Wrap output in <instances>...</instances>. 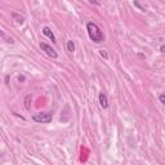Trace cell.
<instances>
[{
    "label": "cell",
    "instance_id": "1",
    "mask_svg": "<svg viewBox=\"0 0 165 165\" xmlns=\"http://www.w3.org/2000/svg\"><path fill=\"white\" fill-rule=\"evenodd\" d=\"M86 31H88V35H89L90 40L100 44L105 40V35L103 32L101 31L100 26H98L97 23H94V22H88L86 23Z\"/></svg>",
    "mask_w": 165,
    "mask_h": 165
},
{
    "label": "cell",
    "instance_id": "2",
    "mask_svg": "<svg viewBox=\"0 0 165 165\" xmlns=\"http://www.w3.org/2000/svg\"><path fill=\"white\" fill-rule=\"evenodd\" d=\"M52 119H53L52 112H38L32 115V120L35 123H40V124H48L52 121Z\"/></svg>",
    "mask_w": 165,
    "mask_h": 165
},
{
    "label": "cell",
    "instance_id": "3",
    "mask_svg": "<svg viewBox=\"0 0 165 165\" xmlns=\"http://www.w3.org/2000/svg\"><path fill=\"white\" fill-rule=\"evenodd\" d=\"M40 48H41L43 52H45V54H47L48 57H50V58H57V57H58V53L54 50L50 45H48L47 43H43V41H41V43H40Z\"/></svg>",
    "mask_w": 165,
    "mask_h": 165
},
{
    "label": "cell",
    "instance_id": "4",
    "mask_svg": "<svg viewBox=\"0 0 165 165\" xmlns=\"http://www.w3.org/2000/svg\"><path fill=\"white\" fill-rule=\"evenodd\" d=\"M98 101H100V105H101L102 108H107V107H108V98H107V94H106L105 92H101V93H100Z\"/></svg>",
    "mask_w": 165,
    "mask_h": 165
},
{
    "label": "cell",
    "instance_id": "5",
    "mask_svg": "<svg viewBox=\"0 0 165 165\" xmlns=\"http://www.w3.org/2000/svg\"><path fill=\"white\" fill-rule=\"evenodd\" d=\"M43 34L45 35L47 38H49L52 43H54V44L57 43V39H56V36H54V34H53V31H52V30H50L49 27H47V26H45V27H43Z\"/></svg>",
    "mask_w": 165,
    "mask_h": 165
},
{
    "label": "cell",
    "instance_id": "6",
    "mask_svg": "<svg viewBox=\"0 0 165 165\" xmlns=\"http://www.w3.org/2000/svg\"><path fill=\"white\" fill-rule=\"evenodd\" d=\"M12 17L16 19L17 23H21V25L23 23V21H25V17H23V16H19V14H17V13H13Z\"/></svg>",
    "mask_w": 165,
    "mask_h": 165
},
{
    "label": "cell",
    "instance_id": "7",
    "mask_svg": "<svg viewBox=\"0 0 165 165\" xmlns=\"http://www.w3.org/2000/svg\"><path fill=\"white\" fill-rule=\"evenodd\" d=\"M67 50L70 53H74L75 52V43L72 40H67Z\"/></svg>",
    "mask_w": 165,
    "mask_h": 165
},
{
    "label": "cell",
    "instance_id": "8",
    "mask_svg": "<svg viewBox=\"0 0 165 165\" xmlns=\"http://www.w3.org/2000/svg\"><path fill=\"white\" fill-rule=\"evenodd\" d=\"M2 36H3L4 40H7V43H9V44H14V40H13L12 38H7V35L4 34V32H2Z\"/></svg>",
    "mask_w": 165,
    "mask_h": 165
},
{
    "label": "cell",
    "instance_id": "9",
    "mask_svg": "<svg viewBox=\"0 0 165 165\" xmlns=\"http://www.w3.org/2000/svg\"><path fill=\"white\" fill-rule=\"evenodd\" d=\"M100 54H101V57L105 58V59H108V54L106 50H100Z\"/></svg>",
    "mask_w": 165,
    "mask_h": 165
},
{
    "label": "cell",
    "instance_id": "10",
    "mask_svg": "<svg viewBox=\"0 0 165 165\" xmlns=\"http://www.w3.org/2000/svg\"><path fill=\"white\" fill-rule=\"evenodd\" d=\"M159 101H160V103L165 105V94H160L159 95Z\"/></svg>",
    "mask_w": 165,
    "mask_h": 165
},
{
    "label": "cell",
    "instance_id": "11",
    "mask_svg": "<svg viewBox=\"0 0 165 165\" xmlns=\"http://www.w3.org/2000/svg\"><path fill=\"white\" fill-rule=\"evenodd\" d=\"M160 52H161L162 54H165V45H161V48H160Z\"/></svg>",
    "mask_w": 165,
    "mask_h": 165
},
{
    "label": "cell",
    "instance_id": "12",
    "mask_svg": "<svg viewBox=\"0 0 165 165\" xmlns=\"http://www.w3.org/2000/svg\"><path fill=\"white\" fill-rule=\"evenodd\" d=\"M89 3L90 4H94V5H100V3H98V2H93V0H89Z\"/></svg>",
    "mask_w": 165,
    "mask_h": 165
},
{
    "label": "cell",
    "instance_id": "13",
    "mask_svg": "<svg viewBox=\"0 0 165 165\" xmlns=\"http://www.w3.org/2000/svg\"><path fill=\"white\" fill-rule=\"evenodd\" d=\"M18 80H19V81H23V80H25V78H23V76H19Z\"/></svg>",
    "mask_w": 165,
    "mask_h": 165
}]
</instances>
